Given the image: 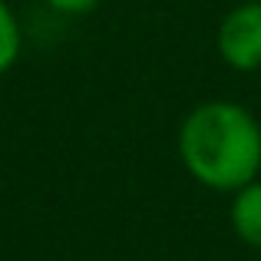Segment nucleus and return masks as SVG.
<instances>
[{"instance_id": "nucleus-3", "label": "nucleus", "mask_w": 261, "mask_h": 261, "mask_svg": "<svg viewBox=\"0 0 261 261\" xmlns=\"http://www.w3.org/2000/svg\"><path fill=\"white\" fill-rule=\"evenodd\" d=\"M231 228L251 248H261V182H248L231 198Z\"/></svg>"}, {"instance_id": "nucleus-5", "label": "nucleus", "mask_w": 261, "mask_h": 261, "mask_svg": "<svg viewBox=\"0 0 261 261\" xmlns=\"http://www.w3.org/2000/svg\"><path fill=\"white\" fill-rule=\"evenodd\" d=\"M46 7H53V10L60 13H89L93 7H99L102 0H43Z\"/></svg>"}, {"instance_id": "nucleus-1", "label": "nucleus", "mask_w": 261, "mask_h": 261, "mask_svg": "<svg viewBox=\"0 0 261 261\" xmlns=\"http://www.w3.org/2000/svg\"><path fill=\"white\" fill-rule=\"evenodd\" d=\"M178 159L198 185L238 192L261 172V122L238 102L208 99L182 119Z\"/></svg>"}, {"instance_id": "nucleus-2", "label": "nucleus", "mask_w": 261, "mask_h": 261, "mask_svg": "<svg viewBox=\"0 0 261 261\" xmlns=\"http://www.w3.org/2000/svg\"><path fill=\"white\" fill-rule=\"evenodd\" d=\"M218 53L238 73L261 70V0L231 7L218 23Z\"/></svg>"}, {"instance_id": "nucleus-4", "label": "nucleus", "mask_w": 261, "mask_h": 261, "mask_svg": "<svg viewBox=\"0 0 261 261\" xmlns=\"http://www.w3.org/2000/svg\"><path fill=\"white\" fill-rule=\"evenodd\" d=\"M23 46V33H20V20L10 10L7 0H0V73H7L20 57Z\"/></svg>"}]
</instances>
